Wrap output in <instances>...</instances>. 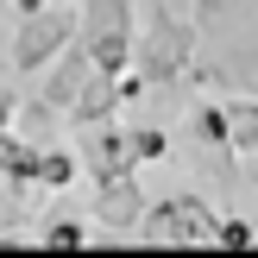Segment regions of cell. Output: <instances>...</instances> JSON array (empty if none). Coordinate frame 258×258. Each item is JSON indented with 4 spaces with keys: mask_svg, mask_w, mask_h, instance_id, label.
<instances>
[{
    "mask_svg": "<svg viewBox=\"0 0 258 258\" xmlns=\"http://www.w3.org/2000/svg\"><path fill=\"white\" fill-rule=\"evenodd\" d=\"M214 202L196 196V189H176V196L164 202H145V214H139L133 233L139 239H170V246H189V239H214Z\"/></svg>",
    "mask_w": 258,
    "mask_h": 258,
    "instance_id": "cell-4",
    "label": "cell"
},
{
    "mask_svg": "<svg viewBox=\"0 0 258 258\" xmlns=\"http://www.w3.org/2000/svg\"><path fill=\"white\" fill-rule=\"evenodd\" d=\"M38 239H44V246H88V221H70V214H50V221L38 227Z\"/></svg>",
    "mask_w": 258,
    "mask_h": 258,
    "instance_id": "cell-12",
    "label": "cell"
},
{
    "mask_svg": "<svg viewBox=\"0 0 258 258\" xmlns=\"http://www.w3.org/2000/svg\"><path fill=\"white\" fill-rule=\"evenodd\" d=\"M76 176H82V158H76V151L38 145V158H32V189H38V196H57V189H70Z\"/></svg>",
    "mask_w": 258,
    "mask_h": 258,
    "instance_id": "cell-8",
    "label": "cell"
},
{
    "mask_svg": "<svg viewBox=\"0 0 258 258\" xmlns=\"http://www.w3.org/2000/svg\"><path fill=\"white\" fill-rule=\"evenodd\" d=\"M145 189H139V170H113V176H95V221L107 227V233H133L139 214H145Z\"/></svg>",
    "mask_w": 258,
    "mask_h": 258,
    "instance_id": "cell-5",
    "label": "cell"
},
{
    "mask_svg": "<svg viewBox=\"0 0 258 258\" xmlns=\"http://www.w3.org/2000/svg\"><path fill=\"white\" fill-rule=\"evenodd\" d=\"M227 151H239V158H252L258 151V95H227Z\"/></svg>",
    "mask_w": 258,
    "mask_h": 258,
    "instance_id": "cell-9",
    "label": "cell"
},
{
    "mask_svg": "<svg viewBox=\"0 0 258 258\" xmlns=\"http://www.w3.org/2000/svg\"><path fill=\"white\" fill-rule=\"evenodd\" d=\"M189 126H196V139L208 151H227V107H221V101H196V120H189Z\"/></svg>",
    "mask_w": 258,
    "mask_h": 258,
    "instance_id": "cell-11",
    "label": "cell"
},
{
    "mask_svg": "<svg viewBox=\"0 0 258 258\" xmlns=\"http://www.w3.org/2000/svg\"><path fill=\"white\" fill-rule=\"evenodd\" d=\"M70 38H76V7H63V0H44V7L19 13V25H13V70L38 76Z\"/></svg>",
    "mask_w": 258,
    "mask_h": 258,
    "instance_id": "cell-3",
    "label": "cell"
},
{
    "mask_svg": "<svg viewBox=\"0 0 258 258\" xmlns=\"http://www.w3.org/2000/svg\"><path fill=\"white\" fill-rule=\"evenodd\" d=\"M133 70L145 88H176L196 70V19H176L164 0H151L145 32H133Z\"/></svg>",
    "mask_w": 258,
    "mask_h": 258,
    "instance_id": "cell-1",
    "label": "cell"
},
{
    "mask_svg": "<svg viewBox=\"0 0 258 258\" xmlns=\"http://www.w3.org/2000/svg\"><path fill=\"white\" fill-rule=\"evenodd\" d=\"M76 158L88 164V176H113V170H139L133 151H126V126L113 120H95V126H76Z\"/></svg>",
    "mask_w": 258,
    "mask_h": 258,
    "instance_id": "cell-7",
    "label": "cell"
},
{
    "mask_svg": "<svg viewBox=\"0 0 258 258\" xmlns=\"http://www.w3.org/2000/svg\"><path fill=\"white\" fill-rule=\"evenodd\" d=\"M13 126H19V101L0 88V133H13Z\"/></svg>",
    "mask_w": 258,
    "mask_h": 258,
    "instance_id": "cell-14",
    "label": "cell"
},
{
    "mask_svg": "<svg viewBox=\"0 0 258 258\" xmlns=\"http://www.w3.org/2000/svg\"><path fill=\"white\" fill-rule=\"evenodd\" d=\"M126 151H133V164H164L170 158V133L164 126H126Z\"/></svg>",
    "mask_w": 258,
    "mask_h": 258,
    "instance_id": "cell-10",
    "label": "cell"
},
{
    "mask_svg": "<svg viewBox=\"0 0 258 258\" xmlns=\"http://www.w3.org/2000/svg\"><path fill=\"white\" fill-rule=\"evenodd\" d=\"M133 13H139V0H82L76 7V44L88 50V63L101 76L133 70V32H139Z\"/></svg>",
    "mask_w": 258,
    "mask_h": 258,
    "instance_id": "cell-2",
    "label": "cell"
},
{
    "mask_svg": "<svg viewBox=\"0 0 258 258\" xmlns=\"http://www.w3.org/2000/svg\"><path fill=\"white\" fill-rule=\"evenodd\" d=\"M214 239H221V246H252V221H239V214H221V221H214Z\"/></svg>",
    "mask_w": 258,
    "mask_h": 258,
    "instance_id": "cell-13",
    "label": "cell"
},
{
    "mask_svg": "<svg viewBox=\"0 0 258 258\" xmlns=\"http://www.w3.org/2000/svg\"><path fill=\"white\" fill-rule=\"evenodd\" d=\"M38 76H44V95H38V101H44V107H50V113L63 120V113L76 107V95L88 88V76H95V63H88V50H82V44L70 38V44H63V50H57V57H50V63H44Z\"/></svg>",
    "mask_w": 258,
    "mask_h": 258,
    "instance_id": "cell-6",
    "label": "cell"
}]
</instances>
